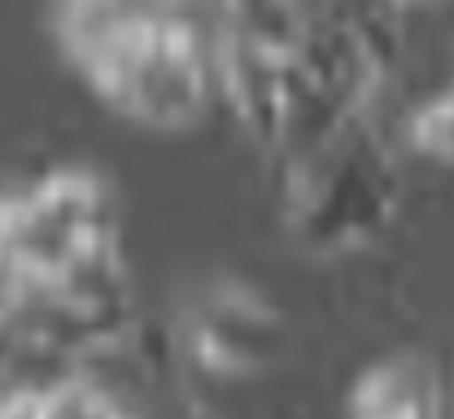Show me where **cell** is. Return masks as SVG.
<instances>
[{
	"mask_svg": "<svg viewBox=\"0 0 454 419\" xmlns=\"http://www.w3.org/2000/svg\"><path fill=\"white\" fill-rule=\"evenodd\" d=\"M411 144L437 162H454V88L411 119Z\"/></svg>",
	"mask_w": 454,
	"mask_h": 419,
	"instance_id": "52a82bcc",
	"label": "cell"
},
{
	"mask_svg": "<svg viewBox=\"0 0 454 419\" xmlns=\"http://www.w3.org/2000/svg\"><path fill=\"white\" fill-rule=\"evenodd\" d=\"M31 271L18 253V240H13V197H0V328L13 323L18 306L31 289Z\"/></svg>",
	"mask_w": 454,
	"mask_h": 419,
	"instance_id": "8992f818",
	"label": "cell"
},
{
	"mask_svg": "<svg viewBox=\"0 0 454 419\" xmlns=\"http://www.w3.org/2000/svg\"><path fill=\"white\" fill-rule=\"evenodd\" d=\"M349 419H446L442 367L424 354H389L372 362L345 402Z\"/></svg>",
	"mask_w": 454,
	"mask_h": 419,
	"instance_id": "5b68a950",
	"label": "cell"
},
{
	"mask_svg": "<svg viewBox=\"0 0 454 419\" xmlns=\"http://www.w3.org/2000/svg\"><path fill=\"white\" fill-rule=\"evenodd\" d=\"M57 44L114 114L184 131L219 88V31L197 0H61Z\"/></svg>",
	"mask_w": 454,
	"mask_h": 419,
	"instance_id": "6da1fadb",
	"label": "cell"
},
{
	"mask_svg": "<svg viewBox=\"0 0 454 419\" xmlns=\"http://www.w3.org/2000/svg\"><path fill=\"white\" fill-rule=\"evenodd\" d=\"M184 350L206 376H219V380L254 376L280 359L284 323L254 289L219 284L188 306Z\"/></svg>",
	"mask_w": 454,
	"mask_h": 419,
	"instance_id": "277c9868",
	"label": "cell"
},
{
	"mask_svg": "<svg viewBox=\"0 0 454 419\" xmlns=\"http://www.w3.org/2000/svg\"><path fill=\"white\" fill-rule=\"evenodd\" d=\"M397 210V171L367 114L284 158V219L306 249L367 244Z\"/></svg>",
	"mask_w": 454,
	"mask_h": 419,
	"instance_id": "7a4b0ae2",
	"label": "cell"
},
{
	"mask_svg": "<svg viewBox=\"0 0 454 419\" xmlns=\"http://www.w3.org/2000/svg\"><path fill=\"white\" fill-rule=\"evenodd\" d=\"M13 240L31 275H49L74 253L118 240L106 183L83 171H57L13 197Z\"/></svg>",
	"mask_w": 454,
	"mask_h": 419,
	"instance_id": "3957f363",
	"label": "cell"
}]
</instances>
